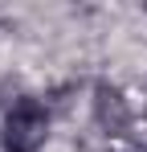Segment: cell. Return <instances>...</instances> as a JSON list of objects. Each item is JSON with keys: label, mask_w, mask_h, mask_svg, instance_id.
Listing matches in <instances>:
<instances>
[{"label": "cell", "mask_w": 147, "mask_h": 152, "mask_svg": "<svg viewBox=\"0 0 147 152\" xmlns=\"http://www.w3.org/2000/svg\"><path fill=\"white\" fill-rule=\"evenodd\" d=\"M0 140H4V152H41L49 140V107L33 95H21L4 111Z\"/></svg>", "instance_id": "6da1fadb"}, {"label": "cell", "mask_w": 147, "mask_h": 152, "mask_svg": "<svg viewBox=\"0 0 147 152\" xmlns=\"http://www.w3.org/2000/svg\"><path fill=\"white\" fill-rule=\"evenodd\" d=\"M94 119H98V127H102L106 136H122V132H127L131 107H127L119 86H106V82L94 86Z\"/></svg>", "instance_id": "7a4b0ae2"}]
</instances>
